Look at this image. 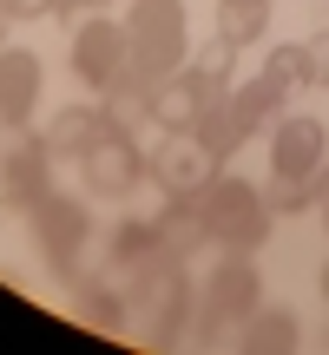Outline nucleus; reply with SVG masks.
Instances as JSON below:
<instances>
[{"label":"nucleus","mask_w":329,"mask_h":355,"mask_svg":"<svg viewBox=\"0 0 329 355\" xmlns=\"http://www.w3.org/2000/svg\"><path fill=\"white\" fill-rule=\"evenodd\" d=\"M40 79H47L40 53L0 46V125L7 132H26V119H33V105H40Z\"/></svg>","instance_id":"nucleus-12"},{"label":"nucleus","mask_w":329,"mask_h":355,"mask_svg":"<svg viewBox=\"0 0 329 355\" xmlns=\"http://www.w3.org/2000/svg\"><path fill=\"white\" fill-rule=\"evenodd\" d=\"M237 336H244V349H251V355H290L296 336H303V322H296L290 309H270V303H264Z\"/></svg>","instance_id":"nucleus-18"},{"label":"nucleus","mask_w":329,"mask_h":355,"mask_svg":"<svg viewBox=\"0 0 329 355\" xmlns=\"http://www.w3.org/2000/svg\"><path fill=\"white\" fill-rule=\"evenodd\" d=\"M264 204H270V217H303L317 204V178H270Z\"/></svg>","instance_id":"nucleus-21"},{"label":"nucleus","mask_w":329,"mask_h":355,"mask_svg":"<svg viewBox=\"0 0 329 355\" xmlns=\"http://www.w3.org/2000/svg\"><path fill=\"white\" fill-rule=\"evenodd\" d=\"M47 13H60V0H0V20L20 26V20H47Z\"/></svg>","instance_id":"nucleus-23"},{"label":"nucleus","mask_w":329,"mask_h":355,"mask_svg":"<svg viewBox=\"0 0 329 355\" xmlns=\"http://www.w3.org/2000/svg\"><path fill=\"white\" fill-rule=\"evenodd\" d=\"M317 204H329V165L317 171Z\"/></svg>","instance_id":"nucleus-26"},{"label":"nucleus","mask_w":329,"mask_h":355,"mask_svg":"<svg viewBox=\"0 0 329 355\" xmlns=\"http://www.w3.org/2000/svg\"><path fill=\"white\" fill-rule=\"evenodd\" d=\"M126 296H132V309L145 316V343L152 349H171L178 336H185V322H191V309H198V283H191V270H185V257H171V250H158L152 263H139L126 277Z\"/></svg>","instance_id":"nucleus-1"},{"label":"nucleus","mask_w":329,"mask_h":355,"mask_svg":"<svg viewBox=\"0 0 329 355\" xmlns=\"http://www.w3.org/2000/svg\"><path fill=\"white\" fill-rule=\"evenodd\" d=\"M323 217H329V204H323Z\"/></svg>","instance_id":"nucleus-29"},{"label":"nucleus","mask_w":329,"mask_h":355,"mask_svg":"<svg viewBox=\"0 0 329 355\" xmlns=\"http://www.w3.org/2000/svg\"><path fill=\"white\" fill-rule=\"evenodd\" d=\"M323 296H329V263H323Z\"/></svg>","instance_id":"nucleus-27"},{"label":"nucleus","mask_w":329,"mask_h":355,"mask_svg":"<svg viewBox=\"0 0 329 355\" xmlns=\"http://www.w3.org/2000/svg\"><path fill=\"white\" fill-rule=\"evenodd\" d=\"M310 86H329V33L310 40Z\"/></svg>","instance_id":"nucleus-24"},{"label":"nucleus","mask_w":329,"mask_h":355,"mask_svg":"<svg viewBox=\"0 0 329 355\" xmlns=\"http://www.w3.org/2000/svg\"><path fill=\"white\" fill-rule=\"evenodd\" d=\"M47 191H53L47 132H13V145L0 152V204H7V211H33Z\"/></svg>","instance_id":"nucleus-8"},{"label":"nucleus","mask_w":329,"mask_h":355,"mask_svg":"<svg viewBox=\"0 0 329 355\" xmlns=\"http://www.w3.org/2000/svg\"><path fill=\"white\" fill-rule=\"evenodd\" d=\"M257 309H264L257 257L224 250V263H217L211 277H204V290H198V343H224V336H237Z\"/></svg>","instance_id":"nucleus-3"},{"label":"nucleus","mask_w":329,"mask_h":355,"mask_svg":"<svg viewBox=\"0 0 329 355\" xmlns=\"http://www.w3.org/2000/svg\"><path fill=\"white\" fill-rule=\"evenodd\" d=\"M79 178H86L92 198H132V191L145 184V145H139V132H126V125L106 119V132L79 152Z\"/></svg>","instance_id":"nucleus-7"},{"label":"nucleus","mask_w":329,"mask_h":355,"mask_svg":"<svg viewBox=\"0 0 329 355\" xmlns=\"http://www.w3.org/2000/svg\"><path fill=\"white\" fill-rule=\"evenodd\" d=\"M329 165V132L317 119H277L270 125V178H317Z\"/></svg>","instance_id":"nucleus-11"},{"label":"nucleus","mask_w":329,"mask_h":355,"mask_svg":"<svg viewBox=\"0 0 329 355\" xmlns=\"http://www.w3.org/2000/svg\"><path fill=\"white\" fill-rule=\"evenodd\" d=\"M112 0H60V13H106Z\"/></svg>","instance_id":"nucleus-25"},{"label":"nucleus","mask_w":329,"mask_h":355,"mask_svg":"<svg viewBox=\"0 0 329 355\" xmlns=\"http://www.w3.org/2000/svg\"><path fill=\"white\" fill-rule=\"evenodd\" d=\"M264 26H270V0H217V46L224 53L264 40Z\"/></svg>","instance_id":"nucleus-19"},{"label":"nucleus","mask_w":329,"mask_h":355,"mask_svg":"<svg viewBox=\"0 0 329 355\" xmlns=\"http://www.w3.org/2000/svg\"><path fill=\"white\" fill-rule=\"evenodd\" d=\"M99 132H106V105H66V112H53L47 145H53V158H79Z\"/></svg>","instance_id":"nucleus-17"},{"label":"nucleus","mask_w":329,"mask_h":355,"mask_svg":"<svg viewBox=\"0 0 329 355\" xmlns=\"http://www.w3.org/2000/svg\"><path fill=\"white\" fill-rule=\"evenodd\" d=\"M73 303H79V322L86 329H106V336H119L126 329V316H132V296H126V277H73Z\"/></svg>","instance_id":"nucleus-13"},{"label":"nucleus","mask_w":329,"mask_h":355,"mask_svg":"<svg viewBox=\"0 0 329 355\" xmlns=\"http://www.w3.org/2000/svg\"><path fill=\"white\" fill-rule=\"evenodd\" d=\"M126 46H132V73L145 86L171 79L185 66V46H191L185 0H132L126 7Z\"/></svg>","instance_id":"nucleus-2"},{"label":"nucleus","mask_w":329,"mask_h":355,"mask_svg":"<svg viewBox=\"0 0 329 355\" xmlns=\"http://www.w3.org/2000/svg\"><path fill=\"white\" fill-rule=\"evenodd\" d=\"M198 204H204V230H211V243L217 250H264V237H270V204H264V191L251 184V178H224L217 171L211 184L198 191Z\"/></svg>","instance_id":"nucleus-4"},{"label":"nucleus","mask_w":329,"mask_h":355,"mask_svg":"<svg viewBox=\"0 0 329 355\" xmlns=\"http://www.w3.org/2000/svg\"><path fill=\"white\" fill-rule=\"evenodd\" d=\"M152 224H158V243H164L171 257H185V263H191L198 250H211V230H204V204H198V198H164Z\"/></svg>","instance_id":"nucleus-14"},{"label":"nucleus","mask_w":329,"mask_h":355,"mask_svg":"<svg viewBox=\"0 0 329 355\" xmlns=\"http://www.w3.org/2000/svg\"><path fill=\"white\" fill-rule=\"evenodd\" d=\"M270 73H277L283 86H310V46H277L270 53Z\"/></svg>","instance_id":"nucleus-22"},{"label":"nucleus","mask_w":329,"mask_h":355,"mask_svg":"<svg viewBox=\"0 0 329 355\" xmlns=\"http://www.w3.org/2000/svg\"><path fill=\"white\" fill-rule=\"evenodd\" d=\"M132 66V46H126V20H106V13H92L86 26L73 33V79L92 92H106L119 73Z\"/></svg>","instance_id":"nucleus-9"},{"label":"nucleus","mask_w":329,"mask_h":355,"mask_svg":"<svg viewBox=\"0 0 329 355\" xmlns=\"http://www.w3.org/2000/svg\"><path fill=\"white\" fill-rule=\"evenodd\" d=\"M217 99H230V53L217 66H178L171 79L152 86V125L171 132V139H191L198 119L211 112Z\"/></svg>","instance_id":"nucleus-5"},{"label":"nucleus","mask_w":329,"mask_h":355,"mask_svg":"<svg viewBox=\"0 0 329 355\" xmlns=\"http://www.w3.org/2000/svg\"><path fill=\"white\" fill-rule=\"evenodd\" d=\"M26 224H33V250L47 257L53 277H79L86 243H92V211H86V198H60V191H47V198L26 211Z\"/></svg>","instance_id":"nucleus-6"},{"label":"nucleus","mask_w":329,"mask_h":355,"mask_svg":"<svg viewBox=\"0 0 329 355\" xmlns=\"http://www.w3.org/2000/svg\"><path fill=\"white\" fill-rule=\"evenodd\" d=\"M145 178H152L164 198H198V191L217 178V158L204 152L198 139H171V132H164V145L145 158Z\"/></svg>","instance_id":"nucleus-10"},{"label":"nucleus","mask_w":329,"mask_h":355,"mask_svg":"<svg viewBox=\"0 0 329 355\" xmlns=\"http://www.w3.org/2000/svg\"><path fill=\"white\" fill-rule=\"evenodd\" d=\"M283 99H290V86H283L277 73H257L251 86H230V112H237V125H244V139H257V132H270L277 125V112H283Z\"/></svg>","instance_id":"nucleus-15"},{"label":"nucleus","mask_w":329,"mask_h":355,"mask_svg":"<svg viewBox=\"0 0 329 355\" xmlns=\"http://www.w3.org/2000/svg\"><path fill=\"white\" fill-rule=\"evenodd\" d=\"M0 40H7V20H0Z\"/></svg>","instance_id":"nucleus-28"},{"label":"nucleus","mask_w":329,"mask_h":355,"mask_svg":"<svg viewBox=\"0 0 329 355\" xmlns=\"http://www.w3.org/2000/svg\"><path fill=\"white\" fill-rule=\"evenodd\" d=\"M191 139H198L204 152H211L217 165H224V158H230V152H237V145H244V125H237V112H230V99H217L211 112L198 119V132H191Z\"/></svg>","instance_id":"nucleus-20"},{"label":"nucleus","mask_w":329,"mask_h":355,"mask_svg":"<svg viewBox=\"0 0 329 355\" xmlns=\"http://www.w3.org/2000/svg\"><path fill=\"white\" fill-rule=\"evenodd\" d=\"M158 250H164V243H158V224H152V217H119V224L106 230V263H112L119 277H132L139 263H152Z\"/></svg>","instance_id":"nucleus-16"}]
</instances>
